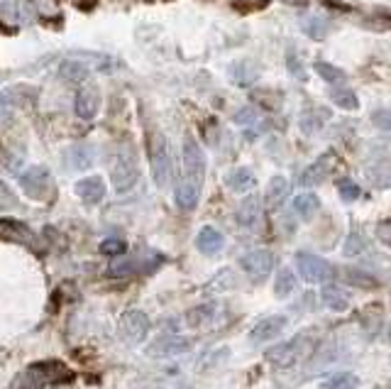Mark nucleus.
<instances>
[{
    "instance_id": "37",
    "label": "nucleus",
    "mask_w": 391,
    "mask_h": 389,
    "mask_svg": "<svg viewBox=\"0 0 391 389\" xmlns=\"http://www.w3.org/2000/svg\"><path fill=\"white\" fill-rule=\"evenodd\" d=\"M337 194H340L342 201L352 204V201L360 199V186H357L352 179H340V181H337Z\"/></svg>"
},
{
    "instance_id": "40",
    "label": "nucleus",
    "mask_w": 391,
    "mask_h": 389,
    "mask_svg": "<svg viewBox=\"0 0 391 389\" xmlns=\"http://www.w3.org/2000/svg\"><path fill=\"white\" fill-rule=\"evenodd\" d=\"M13 208H17V196L13 194V189L6 181H0V211H13Z\"/></svg>"
},
{
    "instance_id": "9",
    "label": "nucleus",
    "mask_w": 391,
    "mask_h": 389,
    "mask_svg": "<svg viewBox=\"0 0 391 389\" xmlns=\"http://www.w3.org/2000/svg\"><path fill=\"white\" fill-rule=\"evenodd\" d=\"M240 267L252 277L255 282H264L269 272L274 270V254L269 250H252L240 259Z\"/></svg>"
},
{
    "instance_id": "7",
    "label": "nucleus",
    "mask_w": 391,
    "mask_h": 389,
    "mask_svg": "<svg viewBox=\"0 0 391 389\" xmlns=\"http://www.w3.org/2000/svg\"><path fill=\"white\" fill-rule=\"evenodd\" d=\"M181 157H184L186 179H191V181H196L198 186H203V179H206V155H203L201 145H198L193 137H186Z\"/></svg>"
},
{
    "instance_id": "44",
    "label": "nucleus",
    "mask_w": 391,
    "mask_h": 389,
    "mask_svg": "<svg viewBox=\"0 0 391 389\" xmlns=\"http://www.w3.org/2000/svg\"><path fill=\"white\" fill-rule=\"evenodd\" d=\"M286 3H296V0H286Z\"/></svg>"
},
{
    "instance_id": "33",
    "label": "nucleus",
    "mask_w": 391,
    "mask_h": 389,
    "mask_svg": "<svg viewBox=\"0 0 391 389\" xmlns=\"http://www.w3.org/2000/svg\"><path fill=\"white\" fill-rule=\"evenodd\" d=\"M345 282L350 287H362V289H376V287H379V282H376L374 277L367 275L365 270H357V267L345 270Z\"/></svg>"
},
{
    "instance_id": "35",
    "label": "nucleus",
    "mask_w": 391,
    "mask_h": 389,
    "mask_svg": "<svg viewBox=\"0 0 391 389\" xmlns=\"http://www.w3.org/2000/svg\"><path fill=\"white\" fill-rule=\"evenodd\" d=\"M313 69H316V74L321 76L323 81H328V84H345V71L337 69V66L328 64V61H316L313 64Z\"/></svg>"
},
{
    "instance_id": "2",
    "label": "nucleus",
    "mask_w": 391,
    "mask_h": 389,
    "mask_svg": "<svg viewBox=\"0 0 391 389\" xmlns=\"http://www.w3.org/2000/svg\"><path fill=\"white\" fill-rule=\"evenodd\" d=\"M111 179L118 194H127V191L137 184V179H140V167H137V157L130 147H120V152L115 155V162H113V169H111Z\"/></svg>"
},
{
    "instance_id": "12",
    "label": "nucleus",
    "mask_w": 391,
    "mask_h": 389,
    "mask_svg": "<svg viewBox=\"0 0 391 389\" xmlns=\"http://www.w3.org/2000/svg\"><path fill=\"white\" fill-rule=\"evenodd\" d=\"M101 108V91L93 84H83L81 91L76 93V115L81 120H93Z\"/></svg>"
},
{
    "instance_id": "43",
    "label": "nucleus",
    "mask_w": 391,
    "mask_h": 389,
    "mask_svg": "<svg viewBox=\"0 0 391 389\" xmlns=\"http://www.w3.org/2000/svg\"><path fill=\"white\" fill-rule=\"evenodd\" d=\"M376 235H379L381 243H386L391 247V225H379V230H376Z\"/></svg>"
},
{
    "instance_id": "8",
    "label": "nucleus",
    "mask_w": 391,
    "mask_h": 389,
    "mask_svg": "<svg viewBox=\"0 0 391 389\" xmlns=\"http://www.w3.org/2000/svg\"><path fill=\"white\" fill-rule=\"evenodd\" d=\"M37 91L32 86H10L0 93V123L10 120L13 110L20 108V105H30L35 103Z\"/></svg>"
},
{
    "instance_id": "19",
    "label": "nucleus",
    "mask_w": 391,
    "mask_h": 389,
    "mask_svg": "<svg viewBox=\"0 0 391 389\" xmlns=\"http://www.w3.org/2000/svg\"><path fill=\"white\" fill-rule=\"evenodd\" d=\"M174 196H176V206H179V208L193 211L196 206H198V199H201V186L184 176V179L176 184V194Z\"/></svg>"
},
{
    "instance_id": "36",
    "label": "nucleus",
    "mask_w": 391,
    "mask_h": 389,
    "mask_svg": "<svg viewBox=\"0 0 391 389\" xmlns=\"http://www.w3.org/2000/svg\"><path fill=\"white\" fill-rule=\"evenodd\" d=\"M365 247H367L365 233H362V230H352V233L347 235V240H345L342 254H345V257H357V254L365 252Z\"/></svg>"
},
{
    "instance_id": "21",
    "label": "nucleus",
    "mask_w": 391,
    "mask_h": 389,
    "mask_svg": "<svg viewBox=\"0 0 391 389\" xmlns=\"http://www.w3.org/2000/svg\"><path fill=\"white\" fill-rule=\"evenodd\" d=\"M257 76H260V69H257V64L250 59L235 61V64L230 66V81L235 86H242V89H247V86L255 84Z\"/></svg>"
},
{
    "instance_id": "22",
    "label": "nucleus",
    "mask_w": 391,
    "mask_h": 389,
    "mask_svg": "<svg viewBox=\"0 0 391 389\" xmlns=\"http://www.w3.org/2000/svg\"><path fill=\"white\" fill-rule=\"evenodd\" d=\"M225 181H228V189L235 191V194H247V191H252L257 184L250 167H237V169H232L230 174L225 176Z\"/></svg>"
},
{
    "instance_id": "15",
    "label": "nucleus",
    "mask_w": 391,
    "mask_h": 389,
    "mask_svg": "<svg viewBox=\"0 0 391 389\" xmlns=\"http://www.w3.org/2000/svg\"><path fill=\"white\" fill-rule=\"evenodd\" d=\"M76 196H79L83 204H101L106 199V181L101 176H86L76 184Z\"/></svg>"
},
{
    "instance_id": "39",
    "label": "nucleus",
    "mask_w": 391,
    "mask_h": 389,
    "mask_svg": "<svg viewBox=\"0 0 391 389\" xmlns=\"http://www.w3.org/2000/svg\"><path fill=\"white\" fill-rule=\"evenodd\" d=\"M211 287H213V289H221V291H225V289H235V287H237L235 272H232V270H223L221 275H218L216 280L211 282Z\"/></svg>"
},
{
    "instance_id": "6",
    "label": "nucleus",
    "mask_w": 391,
    "mask_h": 389,
    "mask_svg": "<svg viewBox=\"0 0 391 389\" xmlns=\"http://www.w3.org/2000/svg\"><path fill=\"white\" fill-rule=\"evenodd\" d=\"M118 328H120V335L127 340V343L137 345L142 343V340L150 335V316L145 314V311H137V309H130L125 311V314L120 316V323H118Z\"/></svg>"
},
{
    "instance_id": "30",
    "label": "nucleus",
    "mask_w": 391,
    "mask_h": 389,
    "mask_svg": "<svg viewBox=\"0 0 391 389\" xmlns=\"http://www.w3.org/2000/svg\"><path fill=\"white\" fill-rule=\"evenodd\" d=\"M61 79L69 81V84H83L88 79V66L81 64V61H64L59 69Z\"/></svg>"
},
{
    "instance_id": "27",
    "label": "nucleus",
    "mask_w": 391,
    "mask_h": 389,
    "mask_svg": "<svg viewBox=\"0 0 391 389\" xmlns=\"http://www.w3.org/2000/svg\"><path fill=\"white\" fill-rule=\"evenodd\" d=\"M328 176H330V165H328L326 160H321V162H316V165H311L306 171H303L301 184L303 186H318V184H323Z\"/></svg>"
},
{
    "instance_id": "10",
    "label": "nucleus",
    "mask_w": 391,
    "mask_h": 389,
    "mask_svg": "<svg viewBox=\"0 0 391 389\" xmlns=\"http://www.w3.org/2000/svg\"><path fill=\"white\" fill-rule=\"evenodd\" d=\"M289 326V319L281 314L276 316H266V319L257 321L255 328L250 330V343L252 345H262V343H269V340L279 338L281 330Z\"/></svg>"
},
{
    "instance_id": "5",
    "label": "nucleus",
    "mask_w": 391,
    "mask_h": 389,
    "mask_svg": "<svg viewBox=\"0 0 391 389\" xmlns=\"http://www.w3.org/2000/svg\"><path fill=\"white\" fill-rule=\"evenodd\" d=\"M150 162H152V176H154V184L159 189H166L171 181V157L166 140L161 135H157L150 145Z\"/></svg>"
},
{
    "instance_id": "20",
    "label": "nucleus",
    "mask_w": 391,
    "mask_h": 389,
    "mask_svg": "<svg viewBox=\"0 0 391 389\" xmlns=\"http://www.w3.org/2000/svg\"><path fill=\"white\" fill-rule=\"evenodd\" d=\"M289 191H291V186L286 176H271V181L266 184V191H264V204L269 206V208H279V206L289 199Z\"/></svg>"
},
{
    "instance_id": "4",
    "label": "nucleus",
    "mask_w": 391,
    "mask_h": 389,
    "mask_svg": "<svg viewBox=\"0 0 391 389\" xmlns=\"http://www.w3.org/2000/svg\"><path fill=\"white\" fill-rule=\"evenodd\" d=\"M20 189L32 201H47L51 196V174L47 167H30L20 174Z\"/></svg>"
},
{
    "instance_id": "24",
    "label": "nucleus",
    "mask_w": 391,
    "mask_h": 389,
    "mask_svg": "<svg viewBox=\"0 0 391 389\" xmlns=\"http://www.w3.org/2000/svg\"><path fill=\"white\" fill-rule=\"evenodd\" d=\"M0 17L10 22H25L30 13L22 0H0Z\"/></svg>"
},
{
    "instance_id": "34",
    "label": "nucleus",
    "mask_w": 391,
    "mask_h": 389,
    "mask_svg": "<svg viewBox=\"0 0 391 389\" xmlns=\"http://www.w3.org/2000/svg\"><path fill=\"white\" fill-rule=\"evenodd\" d=\"M213 316H216V309H213V306H193V309L186 314V323L193 326V328H201V326L211 323Z\"/></svg>"
},
{
    "instance_id": "29",
    "label": "nucleus",
    "mask_w": 391,
    "mask_h": 389,
    "mask_svg": "<svg viewBox=\"0 0 391 389\" xmlns=\"http://www.w3.org/2000/svg\"><path fill=\"white\" fill-rule=\"evenodd\" d=\"M0 233L10 235V238H15V240H22V243H32V240H35L32 230L27 228L25 223H17V220H13V218L0 220Z\"/></svg>"
},
{
    "instance_id": "28",
    "label": "nucleus",
    "mask_w": 391,
    "mask_h": 389,
    "mask_svg": "<svg viewBox=\"0 0 391 389\" xmlns=\"http://www.w3.org/2000/svg\"><path fill=\"white\" fill-rule=\"evenodd\" d=\"M294 289H296V275H294L291 267H281L274 282V294L279 296V299H286Z\"/></svg>"
},
{
    "instance_id": "3",
    "label": "nucleus",
    "mask_w": 391,
    "mask_h": 389,
    "mask_svg": "<svg viewBox=\"0 0 391 389\" xmlns=\"http://www.w3.org/2000/svg\"><path fill=\"white\" fill-rule=\"evenodd\" d=\"M296 267H298V275L308 284H323V282H330L335 277V270H333L330 262L311 252H296Z\"/></svg>"
},
{
    "instance_id": "17",
    "label": "nucleus",
    "mask_w": 391,
    "mask_h": 389,
    "mask_svg": "<svg viewBox=\"0 0 391 389\" xmlns=\"http://www.w3.org/2000/svg\"><path fill=\"white\" fill-rule=\"evenodd\" d=\"M237 223L247 230H257V225L262 223V204L257 196H247L237 208Z\"/></svg>"
},
{
    "instance_id": "1",
    "label": "nucleus",
    "mask_w": 391,
    "mask_h": 389,
    "mask_svg": "<svg viewBox=\"0 0 391 389\" xmlns=\"http://www.w3.org/2000/svg\"><path fill=\"white\" fill-rule=\"evenodd\" d=\"M313 350H316V340H313V335L298 333L291 340H286V343H279V345H274V348H269L264 353V358H266V363L274 365V367L286 369V367H294L296 363H303Z\"/></svg>"
},
{
    "instance_id": "18",
    "label": "nucleus",
    "mask_w": 391,
    "mask_h": 389,
    "mask_svg": "<svg viewBox=\"0 0 391 389\" xmlns=\"http://www.w3.org/2000/svg\"><path fill=\"white\" fill-rule=\"evenodd\" d=\"M301 30L303 35H308L311 40L321 42L328 37V32H330V20H328L326 15H321V13H308V15H301Z\"/></svg>"
},
{
    "instance_id": "26",
    "label": "nucleus",
    "mask_w": 391,
    "mask_h": 389,
    "mask_svg": "<svg viewBox=\"0 0 391 389\" xmlns=\"http://www.w3.org/2000/svg\"><path fill=\"white\" fill-rule=\"evenodd\" d=\"M318 206H321L318 196H313V194H298L296 199H294V213H296L298 218H303V220H311L313 215H316Z\"/></svg>"
},
{
    "instance_id": "38",
    "label": "nucleus",
    "mask_w": 391,
    "mask_h": 389,
    "mask_svg": "<svg viewBox=\"0 0 391 389\" xmlns=\"http://www.w3.org/2000/svg\"><path fill=\"white\" fill-rule=\"evenodd\" d=\"M298 123H301V130H303V132H308V135L323 128V123L318 120V110H306V113H301Z\"/></svg>"
},
{
    "instance_id": "41",
    "label": "nucleus",
    "mask_w": 391,
    "mask_h": 389,
    "mask_svg": "<svg viewBox=\"0 0 391 389\" xmlns=\"http://www.w3.org/2000/svg\"><path fill=\"white\" fill-rule=\"evenodd\" d=\"M372 123H374L379 130H386V132H391V110L389 108L374 110V113H372Z\"/></svg>"
},
{
    "instance_id": "25",
    "label": "nucleus",
    "mask_w": 391,
    "mask_h": 389,
    "mask_svg": "<svg viewBox=\"0 0 391 389\" xmlns=\"http://www.w3.org/2000/svg\"><path fill=\"white\" fill-rule=\"evenodd\" d=\"M232 120H235V125H240L242 130H247V135H252V130L260 128L262 130V115L257 108H252V105H242L240 110H237L235 115H232Z\"/></svg>"
},
{
    "instance_id": "31",
    "label": "nucleus",
    "mask_w": 391,
    "mask_h": 389,
    "mask_svg": "<svg viewBox=\"0 0 391 389\" xmlns=\"http://www.w3.org/2000/svg\"><path fill=\"white\" fill-rule=\"evenodd\" d=\"M328 96H330V100L340 110H357L360 108V98H357V93L350 89H330V93Z\"/></svg>"
},
{
    "instance_id": "13",
    "label": "nucleus",
    "mask_w": 391,
    "mask_h": 389,
    "mask_svg": "<svg viewBox=\"0 0 391 389\" xmlns=\"http://www.w3.org/2000/svg\"><path fill=\"white\" fill-rule=\"evenodd\" d=\"M30 369L37 374V377H40V382H49V384H56V382H74V377H76V374L71 372V369L66 367L64 363H59V360L35 363Z\"/></svg>"
},
{
    "instance_id": "16",
    "label": "nucleus",
    "mask_w": 391,
    "mask_h": 389,
    "mask_svg": "<svg viewBox=\"0 0 391 389\" xmlns=\"http://www.w3.org/2000/svg\"><path fill=\"white\" fill-rule=\"evenodd\" d=\"M196 247H198V252L213 257V254H218L223 247H225V238H223L221 230L206 225V228H201L198 230V235H196Z\"/></svg>"
},
{
    "instance_id": "23",
    "label": "nucleus",
    "mask_w": 391,
    "mask_h": 389,
    "mask_svg": "<svg viewBox=\"0 0 391 389\" xmlns=\"http://www.w3.org/2000/svg\"><path fill=\"white\" fill-rule=\"evenodd\" d=\"M321 299L330 311H347V306H350V294H347L345 289H340V287H333V284L323 287Z\"/></svg>"
},
{
    "instance_id": "32",
    "label": "nucleus",
    "mask_w": 391,
    "mask_h": 389,
    "mask_svg": "<svg viewBox=\"0 0 391 389\" xmlns=\"http://www.w3.org/2000/svg\"><path fill=\"white\" fill-rule=\"evenodd\" d=\"M323 389H360V377L352 372H337L321 384Z\"/></svg>"
},
{
    "instance_id": "42",
    "label": "nucleus",
    "mask_w": 391,
    "mask_h": 389,
    "mask_svg": "<svg viewBox=\"0 0 391 389\" xmlns=\"http://www.w3.org/2000/svg\"><path fill=\"white\" fill-rule=\"evenodd\" d=\"M125 247H127V245L122 243V240L111 238V240H103L101 252H103V254H122V252H125Z\"/></svg>"
},
{
    "instance_id": "14",
    "label": "nucleus",
    "mask_w": 391,
    "mask_h": 389,
    "mask_svg": "<svg viewBox=\"0 0 391 389\" xmlns=\"http://www.w3.org/2000/svg\"><path fill=\"white\" fill-rule=\"evenodd\" d=\"M64 162L69 169L74 171H83V169H90L95 162V150L90 145H86V142H79V145H71L69 150L64 152Z\"/></svg>"
},
{
    "instance_id": "11",
    "label": "nucleus",
    "mask_w": 391,
    "mask_h": 389,
    "mask_svg": "<svg viewBox=\"0 0 391 389\" xmlns=\"http://www.w3.org/2000/svg\"><path fill=\"white\" fill-rule=\"evenodd\" d=\"M191 350V340L181 338V335H159L154 343L147 348L150 358H174V355L189 353Z\"/></svg>"
}]
</instances>
